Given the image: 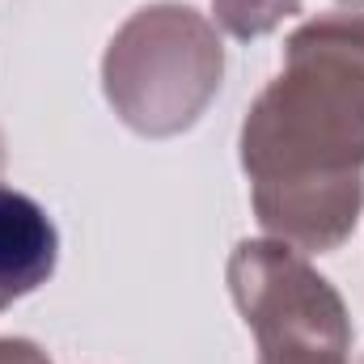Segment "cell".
<instances>
[{
	"mask_svg": "<svg viewBox=\"0 0 364 364\" xmlns=\"http://www.w3.org/2000/svg\"><path fill=\"white\" fill-rule=\"evenodd\" d=\"M237 149L275 242L331 255L352 237L364 212V13H322L292 30Z\"/></svg>",
	"mask_w": 364,
	"mask_h": 364,
	"instance_id": "1",
	"label": "cell"
},
{
	"mask_svg": "<svg viewBox=\"0 0 364 364\" xmlns=\"http://www.w3.org/2000/svg\"><path fill=\"white\" fill-rule=\"evenodd\" d=\"M225 81V43L216 26L178 0L136 9L102 55V90L114 114L149 136L170 140L199 123Z\"/></svg>",
	"mask_w": 364,
	"mask_h": 364,
	"instance_id": "2",
	"label": "cell"
},
{
	"mask_svg": "<svg viewBox=\"0 0 364 364\" xmlns=\"http://www.w3.org/2000/svg\"><path fill=\"white\" fill-rule=\"evenodd\" d=\"M60 263L55 220L26 191L0 186V309L43 288Z\"/></svg>",
	"mask_w": 364,
	"mask_h": 364,
	"instance_id": "3",
	"label": "cell"
},
{
	"mask_svg": "<svg viewBox=\"0 0 364 364\" xmlns=\"http://www.w3.org/2000/svg\"><path fill=\"white\" fill-rule=\"evenodd\" d=\"M305 0H212V13H216V26L242 43L250 38H263L279 30L288 17L301 13Z\"/></svg>",
	"mask_w": 364,
	"mask_h": 364,
	"instance_id": "4",
	"label": "cell"
},
{
	"mask_svg": "<svg viewBox=\"0 0 364 364\" xmlns=\"http://www.w3.org/2000/svg\"><path fill=\"white\" fill-rule=\"evenodd\" d=\"M259 343V364H348L352 335H267Z\"/></svg>",
	"mask_w": 364,
	"mask_h": 364,
	"instance_id": "5",
	"label": "cell"
},
{
	"mask_svg": "<svg viewBox=\"0 0 364 364\" xmlns=\"http://www.w3.org/2000/svg\"><path fill=\"white\" fill-rule=\"evenodd\" d=\"M0 364H51V356H47L34 339L0 335Z\"/></svg>",
	"mask_w": 364,
	"mask_h": 364,
	"instance_id": "6",
	"label": "cell"
},
{
	"mask_svg": "<svg viewBox=\"0 0 364 364\" xmlns=\"http://www.w3.org/2000/svg\"><path fill=\"white\" fill-rule=\"evenodd\" d=\"M4 166H9V149H4V132H0V174H4Z\"/></svg>",
	"mask_w": 364,
	"mask_h": 364,
	"instance_id": "7",
	"label": "cell"
},
{
	"mask_svg": "<svg viewBox=\"0 0 364 364\" xmlns=\"http://www.w3.org/2000/svg\"><path fill=\"white\" fill-rule=\"evenodd\" d=\"M339 4H343L348 13H360V9H364V0H339Z\"/></svg>",
	"mask_w": 364,
	"mask_h": 364,
	"instance_id": "8",
	"label": "cell"
}]
</instances>
